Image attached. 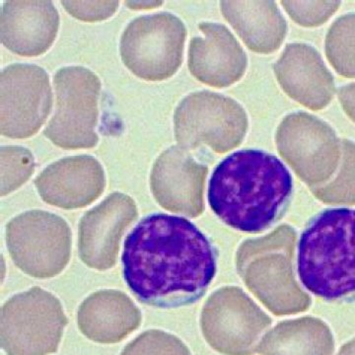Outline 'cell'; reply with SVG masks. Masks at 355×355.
Returning <instances> with one entry per match:
<instances>
[{"label": "cell", "instance_id": "obj_1", "mask_svg": "<svg viewBox=\"0 0 355 355\" xmlns=\"http://www.w3.org/2000/svg\"><path fill=\"white\" fill-rule=\"evenodd\" d=\"M218 253L205 233L184 217L153 214L128 236L123 277L144 304L177 308L207 293L216 275Z\"/></svg>", "mask_w": 355, "mask_h": 355}, {"label": "cell", "instance_id": "obj_2", "mask_svg": "<svg viewBox=\"0 0 355 355\" xmlns=\"http://www.w3.org/2000/svg\"><path fill=\"white\" fill-rule=\"evenodd\" d=\"M293 180L279 158L256 149L236 151L216 166L209 184L210 209L229 227L263 232L284 216Z\"/></svg>", "mask_w": 355, "mask_h": 355}, {"label": "cell", "instance_id": "obj_3", "mask_svg": "<svg viewBox=\"0 0 355 355\" xmlns=\"http://www.w3.org/2000/svg\"><path fill=\"white\" fill-rule=\"evenodd\" d=\"M297 275L324 301L355 300V209H324L311 219L299 238Z\"/></svg>", "mask_w": 355, "mask_h": 355}, {"label": "cell", "instance_id": "obj_4", "mask_svg": "<svg viewBox=\"0 0 355 355\" xmlns=\"http://www.w3.org/2000/svg\"><path fill=\"white\" fill-rule=\"evenodd\" d=\"M67 324L58 298L40 287H33L13 296L2 307V349L7 355L55 354Z\"/></svg>", "mask_w": 355, "mask_h": 355}, {"label": "cell", "instance_id": "obj_5", "mask_svg": "<svg viewBox=\"0 0 355 355\" xmlns=\"http://www.w3.org/2000/svg\"><path fill=\"white\" fill-rule=\"evenodd\" d=\"M186 38L183 21L174 14L139 16L123 33L121 60L139 78L166 80L176 73L183 62Z\"/></svg>", "mask_w": 355, "mask_h": 355}, {"label": "cell", "instance_id": "obj_6", "mask_svg": "<svg viewBox=\"0 0 355 355\" xmlns=\"http://www.w3.org/2000/svg\"><path fill=\"white\" fill-rule=\"evenodd\" d=\"M175 137L187 150L207 146L216 153L239 146L248 118L241 105L226 96L200 91L187 96L174 114Z\"/></svg>", "mask_w": 355, "mask_h": 355}, {"label": "cell", "instance_id": "obj_7", "mask_svg": "<svg viewBox=\"0 0 355 355\" xmlns=\"http://www.w3.org/2000/svg\"><path fill=\"white\" fill-rule=\"evenodd\" d=\"M57 111L44 135L65 149L92 148L99 141L95 132L101 81L83 67H67L53 77Z\"/></svg>", "mask_w": 355, "mask_h": 355}, {"label": "cell", "instance_id": "obj_8", "mask_svg": "<svg viewBox=\"0 0 355 355\" xmlns=\"http://www.w3.org/2000/svg\"><path fill=\"white\" fill-rule=\"evenodd\" d=\"M6 242L15 265L38 279L53 277L69 263L71 233L62 217L32 210L7 224Z\"/></svg>", "mask_w": 355, "mask_h": 355}, {"label": "cell", "instance_id": "obj_9", "mask_svg": "<svg viewBox=\"0 0 355 355\" xmlns=\"http://www.w3.org/2000/svg\"><path fill=\"white\" fill-rule=\"evenodd\" d=\"M53 105L46 70L35 64H14L1 72L0 132L9 139H23L38 132Z\"/></svg>", "mask_w": 355, "mask_h": 355}, {"label": "cell", "instance_id": "obj_10", "mask_svg": "<svg viewBox=\"0 0 355 355\" xmlns=\"http://www.w3.org/2000/svg\"><path fill=\"white\" fill-rule=\"evenodd\" d=\"M275 140L280 155L309 179L330 174L342 155V140L331 125L303 112L284 119Z\"/></svg>", "mask_w": 355, "mask_h": 355}, {"label": "cell", "instance_id": "obj_11", "mask_svg": "<svg viewBox=\"0 0 355 355\" xmlns=\"http://www.w3.org/2000/svg\"><path fill=\"white\" fill-rule=\"evenodd\" d=\"M132 198L114 193L89 210L79 224V253L90 268L106 270L116 263L121 236L137 218Z\"/></svg>", "mask_w": 355, "mask_h": 355}, {"label": "cell", "instance_id": "obj_12", "mask_svg": "<svg viewBox=\"0 0 355 355\" xmlns=\"http://www.w3.org/2000/svg\"><path fill=\"white\" fill-rule=\"evenodd\" d=\"M207 168L198 164L189 150L176 146L154 163L150 184L159 205L170 211L197 216L202 209V186Z\"/></svg>", "mask_w": 355, "mask_h": 355}, {"label": "cell", "instance_id": "obj_13", "mask_svg": "<svg viewBox=\"0 0 355 355\" xmlns=\"http://www.w3.org/2000/svg\"><path fill=\"white\" fill-rule=\"evenodd\" d=\"M44 202L64 209L85 207L104 191L106 179L102 165L92 156L60 159L35 180Z\"/></svg>", "mask_w": 355, "mask_h": 355}, {"label": "cell", "instance_id": "obj_14", "mask_svg": "<svg viewBox=\"0 0 355 355\" xmlns=\"http://www.w3.org/2000/svg\"><path fill=\"white\" fill-rule=\"evenodd\" d=\"M202 37L191 39L189 69L200 83L216 88L239 81L247 69V57L239 42L224 25L200 23Z\"/></svg>", "mask_w": 355, "mask_h": 355}, {"label": "cell", "instance_id": "obj_15", "mask_svg": "<svg viewBox=\"0 0 355 355\" xmlns=\"http://www.w3.org/2000/svg\"><path fill=\"white\" fill-rule=\"evenodd\" d=\"M275 73L284 92L306 108L319 111L334 99L333 74L309 44H287L275 62Z\"/></svg>", "mask_w": 355, "mask_h": 355}, {"label": "cell", "instance_id": "obj_16", "mask_svg": "<svg viewBox=\"0 0 355 355\" xmlns=\"http://www.w3.org/2000/svg\"><path fill=\"white\" fill-rule=\"evenodd\" d=\"M60 15L51 1H6L2 4L0 37L9 51L21 57H39L57 38Z\"/></svg>", "mask_w": 355, "mask_h": 355}, {"label": "cell", "instance_id": "obj_17", "mask_svg": "<svg viewBox=\"0 0 355 355\" xmlns=\"http://www.w3.org/2000/svg\"><path fill=\"white\" fill-rule=\"evenodd\" d=\"M141 323V314L123 292L103 291L84 300L78 311V328L95 343H116Z\"/></svg>", "mask_w": 355, "mask_h": 355}, {"label": "cell", "instance_id": "obj_18", "mask_svg": "<svg viewBox=\"0 0 355 355\" xmlns=\"http://www.w3.org/2000/svg\"><path fill=\"white\" fill-rule=\"evenodd\" d=\"M224 18L250 50L272 53L286 36V21L273 1H221Z\"/></svg>", "mask_w": 355, "mask_h": 355}, {"label": "cell", "instance_id": "obj_19", "mask_svg": "<svg viewBox=\"0 0 355 355\" xmlns=\"http://www.w3.org/2000/svg\"><path fill=\"white\" fill-rule=\"evenodd\" d=\"M326 55L340 76L355 78V13L343 15L331 26L326 37Z\"/></svg>", "mask_w": 355, "mask_h": 355}, {"label": "cell", "instance_id": "obj_20", "mask_svg": "<svg viewBox=\"0 0 355 355\" xmlns=\"http://www.w3.org/2000/svg\"><path fill=\"white\" fill-rule=\"evenodd\" d=\"M0 163L2 197L17 190L35 171L33 154L22 146H2Z\"/></svg>", "mask_w": 355, "mask_h": 355}, {"label": "cell", "instance_id": "obj_21", "mask_svg": "<svg viewBox=\"0 0 355 355\" xmlns=\"http://www.w3.org/2000/svg\"><path fill=\"white\" fill-rule=\"evenodd\" d=\"M121 355H191L174 336L162 331H144L128 343Z\"/></svg>", "mask_w": 355, "mask_h": 355}, {"label": "cell", "instance_id": "obj_22", "mask_svg": "<svg viewBox=\"0 0 355 355\" xmlns=\"http://www.w3.org/2000/svg\"><path fill=\"white\" fill-rule=\"evenodd\" d=\"M291 19L303 27H318L338 10V1H282Z\"/></svg>", "mask_w": 355, "mask_h": 355}, {"label": "cell", "instance_id": "obj_23", "mask_svg": "<svg viewBox=\"0 0 355 355\" xmlns=\"http://www.w3.org/2000/svg\"><path fill=\"white\" fill-rule=\"evenodd\" d=\"M342 174L333 190L324 197L338 202H355V144L350 140H342Z\"/></svg>", "mask_w": 355, "mask_h": 355}, {"label": "cell", "instance_id": "obj_24", "mask_svg": "<svg viewBox=\"0 0 355 355\" xmlns=\"http://www.w3.org/2000/svg\"><path fill=\"white\" fill-rule=\"evenodd\" d=\"M60 4L76 19L97 22L112 17L118 10L120 1H62Z\"/></svg>", "mask_w": 355, "mask_h": 355}, {"label": "cell", "instance_id": "obj_25", "mask_svg": "<svg viewBox=\"0 0 355 355\" xmlns=\"http://www.w3.org/2000/svg\"><path fill=\"white\" fill-rule=\"evenodd\" d=\"M338 96L343 111L355 123V83L343 86L338 90Z\"/></svg>", "mask_w": 355, "mask_h": 355}, {"label": "cell", "instance_id": "obj_26", "mask_svg": "<svg viewBox=\"0 0 355 355\" xmlns=\"http://www.w3.org/2000/svg\"><path fill=\"white\" fill-rule=\"evenodd\" d=\"M125 6L130 7V9H153L162 6V1H125Z\"/></svg>", "mask_w": 355, "mask_h": 355}, {"label": "cell", "instance_id": "obj_27", "mask_svg": "<svg viewBox=\"0 0 355 355\" xmlns=\"http://www.w3.org/2000/svg\"><path fill=\"white\" fill-rule=\"evenodd\" d=\"M340 355H355V342L345 347Z\"/></svg>", "mask_w": 355, "mask_h": 355}]
</instances>
